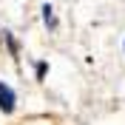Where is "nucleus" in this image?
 Returning a JSON list of instances; mask_svg holds the SVG:
<instances>
[{"label":"nucleus","mask_w":125,"mask_h":125,"mask_svg":"<svg viewBox=\"0 0 125 125\" xmlns=\"http://www.w3.org/2000/svg\"><path fill=\"white\" fill-rule=\"evenodd\" d=\"M43 14H46V23H48V29H54V17H51V6H43Z\"/></svg>","instance_id":"2"},{"label":"nucleus","mask_w":125,"mask_h":125,"mask_svg":"<svg viewBox=\"0 0 125 125\" xmlns=\"http://www.w3.org/2000/svg\"><path fill=\"white\" fill-rule=\"evenodd\" d=\"M11 108H14V94H11V88H9L6 83H0V111L9 114Z\"/></svg>","instance_id":"1"}]
</instances>
